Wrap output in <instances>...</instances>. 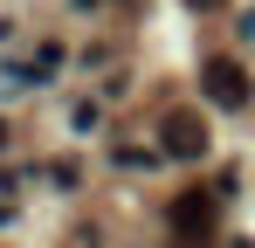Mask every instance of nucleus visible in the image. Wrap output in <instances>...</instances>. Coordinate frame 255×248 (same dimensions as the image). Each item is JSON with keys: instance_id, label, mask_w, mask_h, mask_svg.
I'll list each match as a JSON object with an SVG mask.
<instances>
[{"instance_id": "obj_1", "label": "nucleus", "mask_w": 255, "mask_h": 248, "mask_svg": "<svg viewBox=\"0 0 255 248\" xmlns=\"http://www.w3.org/2000/svg\"><path fill=\"white\" fill-rule=\"evenodd\" d=\"M200 90H207V104H221V111H242L249 104V69L235 55H214L207 69H200Z\"/></svg>"}, {"instance_id": "obj_2", "label": "nucleus", "mask_w": 255, "mask_h": 248, "mask_svg": "<svg viewBox=\"0 0 255 248\" xmlns=\"http://www.w3.org/2000/svg\"><path fill=\"white\" fill-rule=\"evenodd\" d=\"M166 152H172V159H200V152H207L200 111H172V118H166Z\"/></svg>"}, {"instance_id": "obj_3", "label": "nucleus", "mask_w": 255, "mask_h": 248, "mask_svg": "<svg viewBox=\"0 0 255 248\" xmlns=\"http://www.w3.org/2000/svg\"><path fill=\"white\" fill-rule=\"evenodd\" d=\"M172 228L179 235H207L214 228V193H179L172 200Z\"/></svg>"}, {"instance_id": "obj_4", "label": "nucleus", "mask_w": 255, "mask_h": 248, "mask_svg": "<svg viewBox=\"0 0 255 248\" xmlns=\"http://www.w3.org/2000/svg\"><path fill=\"white\" fill-rule=\"evenodd\" d=\"M242 35H249V41H255V14H242Z\"/></svg>"}, {"instance_id": "obj_5", "label": "nucleus", "mask_w": 255, "mask_h": 248, "mask_svg": "<svg viewBox=\"0 0 255 248\" xmlns=\"http://www.w3.org/2000/svg\"><path fill=\"white\" fill-rule=\"evenodd\" d=\"M200 7H221V0H200Z\"/></svg>"}]
</instances>
